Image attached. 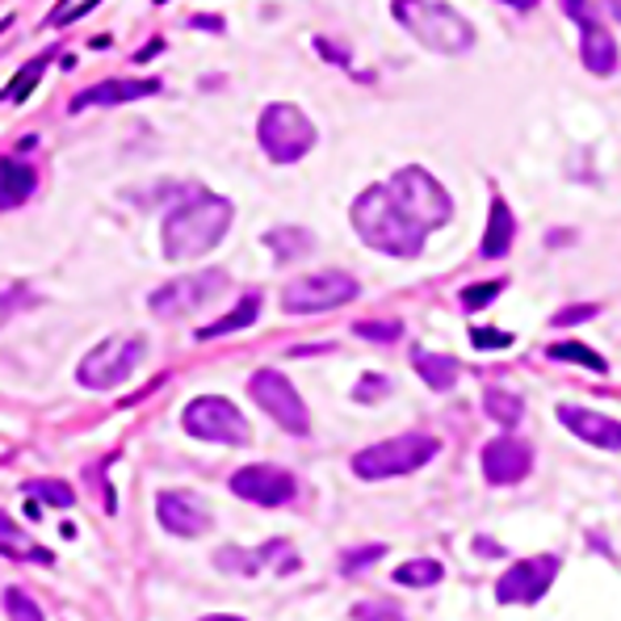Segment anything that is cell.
Wrapping results in <instances>:
<instances>
[{
	"label": "cell",
	"mask_w": 621,
	"mask_h": 621,
	"mask_svg": "<svg viewBox=\"0 0 621 621\" xmlns=\"http://www.w3.org/2000/svg\"><path fill=\"white\" fill-rule=\"evenodd\" d=\"M231 202L219 193H189L181 207L165 219V256L168 261H193V256H207L223 244V235L231 228Z\"/></svg>",
	"instance_id": "obj_1"
},
{
	"label": "cell",
	"mask_w": 621,
	"mask_h": 621,
	"mask_svg": "<svg viewBox=\"0 0 621 621\" xmlns=\"http://www.w3.org/2000/svg\"><path fill=\"white\" fill-rule=\"evenodd\" d=\"M352 228L357 235L370 244L373 252H387V256H399V261H415L424 252V240L429 231H420L394 207V198L387 193V186H370L357 202H352Z\"/></svg>",
	"instance_id": "obj_2"
},
{
	"label": "cell",
	"mask_w": 621,
	"mask_h": 621,
	"mask_svg": "<svg viewBox=\"0 0 621 621\" xmlns=\"http://www.w3.org/2000/svg\"><path fill=\"white\" fill-rule=\"evenodd\" d=\"M394 18L412 30L415 42H424L436 55H462L475 46V30L450 4H433V0H399L391 9Z\"/></svg>",
	"instance_id": "obj_3"
},
{
	"label": "cell",
	"mask_w": 621,
	"mask_h": 621,
	"mask_svg": "<svg viewBox=\"0 0 621 621\" xmlns=\"http://www.w3.org/2000/svg\"><path fill=\"white\" fill-rule=\"evenodd\" d=\"M387 193L394 198V207L403 210L408 219H412L420 231H436L450 223V214H454V202H450V193L445 186L436 181L429 168H399L391 181H387Z\"/></svg>",
	"instance_id": "obj_4"
},
{
	"label": "cell",
	"mask_w": 621,
	"mask_h": 621,
	"mask_svg": "<svg viewBox=\"0 0 621 621\" xmlns=\"http://www.w3.org/2000/svg\"><path fill=\"white\" fill-rule=\"evenodd\" d=\"M441 454V441L433 433H403L391 441H378L370 450L352 454V475L357 478H394L412 475L424 462H433Z\"/></svg>",
	"instance_id": "obj_5"
},
{
	"label": "cell",
	"mask_w": 621,
	"mask_h": 621,
	"mask_svg": "<svg viewBox=\"0 0 621 621\" xmlns=\"http://www.w3.org/2000/svg\"><path fill=\"white\" fill-rule=\"evenodd\" d=\"M256 139L270 151V160H277V165H298L310 147H315L319 135H315V126H310V118L298 105L273 102L265 105V114L256 123Z\"/></svg>",
	"instance_id": "obj_6"
},
{
	"label": "cell",
	"mask_w": 621,
	"mask_h": 621,
	"mask_svg": "<svg viewBox=\"0 0 621 621\" xmlns=\"http://www.w3.org/2000/svg\"><path fill=\"white\" fill-rule=\"evenodd\" d=\"M144 357H147L144 336H109V340H102L97 349L84 357L76 378H81V387H88V391H114V387H123L126 378L139 370Z\"/></svg>",
	"instance_id": "obj_7"
},
{
	"label": "cell",
	"mask_w": 621,
	"mask_h": 621,
	"mask_svg": "<svg viewBox=\"0 0 621 621\" xmlns=\"http://www.w3.org/2000/svg\"><path fill=\"white\" fill-rule=\"evenodd\" d=\"M181 424L198 441H219V445H249L252 441V424L223 394H198L181 415Z\"/></svg>",
	"instance_id": "obj_8"
},
{
	"label": "cell",
	"mask_w": 621,
	"mask_h": 621,
	"mask_svg": "<svg viewBox=\"0 0 621 621\" xmlns=\"http://www.w3.org/2000/svg\"><path fill=\"white\" fill-rule=\"evenodd\" d=\"M249 394L256 399V408L270 415L277 429H286L294 436L310 433V412L303 403V394L294 391V382L282 370H256L249 378Z\"/></svg>",
	"instance_id": "obj_9"
},
{
	"label": "cell",
	"mask_w": 621,
	"mask_h": 621,
	"mask_svg": "<svg viewBox=\"0 0 621 621\" xmlns=\"http://www.w3.org/2000/svg\"><path fill=\"white\" fill-rule=\"evenodd\" d=\"M357 277L352 273H340V270H324V273H307V277H298L291 282L286 291H282V310H291V315H319V310H336L352 303L357 298Z\"/></svg>",
	"instance_id": "obj_10"
},
{
	"label": "cell",
	"mask_w": 621,
	"mask_h": 621,
	"mask_svg": "<svg viewBox=\"0 0 621 621\" xmlns=\"http://www.w3.org/2000/svg\"><path fill=\"white\" fill-rule=\"evenodd\" d=\"M223 291H228V273L202 270V273H189V277H177V282L160 286V291L147 298V307H151L156 319H186L193 310L210 307Z\"/></svg>",
	"instance_id": "obj_11"
},
{
	"label": "cell",
	"mask_w": 621,
	"mask_h": 621,
	"mask_svg": "<svg viewBox=\"0 0 621 621\" xmlns=\"http://www.w3.org/2000/svg\"><path fill=\"white\" fill-rule=\"evenodd\" d=\"M559 576V559L555 555H538V559L513 562L496 580V601L499 604H538L550 583Z\"/></svg>",
	"instance_id": "obj_12"
},
{
	"label": "cell",
	"mask_w": 621,
	"mask_h": 621,
	"mask_svg": "<svg viewBox=\"0 0 621 621\" xmlns=\"http://www.w3.org/2000/svg\"><path fill=\"white\" fill-rule=\"evenodd\" d=\"M562 13L580 21L583 67H588L592 76H613L621 55H618V42H613V34H609V30L601 25V18H597V9H592V4H580V0H567V4H562Z\"/></svg>",
	"instance_id": "obj_13"
},
{
	"label": "cell",
	"mask_w": 621,
	"mask_h": 621,
	"mask_svg": "<svg viewBox=\"0 0 621 621\" xmlns=\"http://www.w3.org/2000/svg\"><path fill=\"white\" fill-rule=\"evenodd\" d=\"M231 492L240 499H249V504H261V508H282V504H291L298 496V483H294L291 471L256 462V466H244V471L231 475Z\"/></svg>",
	"instance_id": "obj_14"
},
{
	"label": "cell",
	"mask_w": 621,
	"mask_h": 621,
	"mask_svg": "<svg viewBox=\"0 0 621 621\" xmlns=\"http://www.w3.org/2000/svg\"><path fill=\"white\" fill-rule=\"evenodd\" d=\"M156 517H160V525H165L168 534H177V538H202L210 525H214L207 499L198 496V492H160Z\"/></svg>",
	"instance_id": "obj_15"
},
{
	"label": "cell",
	"mask_w": 621,
	"mask_h": 621,
	"mask_svg": "<svg viewBox=\"0 0 621 621\" xmlns=\"http://www.w3.org/2000/svg\"><path fill=\"white\" fill-rule=\"evenodd\" d=\"M534 471V450L517 441V436H496L483 445V478L496 483V487H513L520 478Z\"/></svg>",
	"instance_id": "obj_16"
},
{
	"label": "cell",
	"mask_w": 621,
	"mask_h": 621,
	"mask_svg": "<svg viewBox=\"0 0 621 621\" xmlns=\"http://www.w3.org/2000/svg\"><path fill=\"white\" fill-rule=\"evenodd\" d=\"M555 415H559L562 429H571L588 445H597V450H621V420H609V415L576 408V403H559Z\"/></svg>",
	"instance_id": "obj_17"
},
{
	"label": "cell",
	"mask_w": 621,
	"mask_h": 621,
	"mask_svg": "<svg viewBox=\"0 0 621 621\" xmlns=\"http://www.w3.org/2000/svg\"><path fill=\"white\" fill-rule=\"evenodd\" d=\"M160 93V81H102L93 88H84L72 97V114H84V109H102V105H126L139 102V97H151Z\"/></svg>",
	"instance_id": "obj_18"
},
{
	"label": "cell",
	"mask_w": 621,
	"mask_h": 621,
	"mask_svg": "<svg viewBox=\"0 0 621 621\" xmlns=\"http://www.w3.org/2000/svg\"><path fill=\"white\" fill-rule=\"evenodd\" d=\"M265 559H294V550L286 541H265V546H256V550H240V546H223L214 562H219V571H231V576H256Z\"/></svg>",
	"instance_id": "obj_19"
},
{
	"label": "cell",
	"mask_w": 621,
	"mask_h": 621,
	"mask_svg": "<svg viewBox=\"0 0 621 621\" xmlns=\"http://www.w3.org/2000/svg\"><path fill=\"white\" fill-rule=\"evenodd\" d=\"M34 189H39V168L18 160V156L0 160V210L25 207Z\"/></svg>",
	"instance_id": "obj_20"
},
{
	"label": "cell",
	"mask_w": 621,
	"mask_h": 621,
	"mask_svg": "<svg viewBox=\"0 0 621 621\" xmlns=\"http://www.w3.org/2000/svg\"><path fill=\"white\" fill-rule=\"evenodd\" d=\"M513 240H517V219H513L508 202L496 193V198H492V214H487V231H483L478 252H483L487 261H499V256H508Z\"/></svg>",
	"instance_id": "obj_21"
},
{
	"label": "cell",
	"mask_w": 621,
	"mask_h": 621,
	"mask_svg": "<svg viewBox=\"0 0 621 621\" xmlns=\"http://www.w3.org/2000/svg\"><path fill=\"white\" fill-rule=\"evenodd\" d=\"M256 315H261V294L249 291L235 307L228 310V315H223V319H214L210 328H198V340H214V336H231V331H240V328H252Z\"/></svg>",
	"instance_id": "obj_22"
},
{
	"label": "cell",
	"mask_w": 621,
	"mask_h": 621,
	"mask_svg": "<svg viewBox=\"0 0 621 621\" xmlns=\"http://www.w3.org/2000/svg\"><path fill=\"white\" fill-rule=\"evenodd\" d=\"M412 366L415 373L433 387V391H450L457 382V361L445 357V352H429V349H412Z\"/></svg>",
	"instance_id": "obj_23"
},
{
	"label": "cell",
	"mask_w": 621,
	"mask_h": 621,
	"mask_svg": "<svg viewBox=\"0 0 621 621\" xmlns=\"http://www.w3.org/2000/svg\"><path fill=\"white\" fill-rule=\"evenodd\" d=\"M265 249H273V256L286 265V261H298L315 249V235L307 228H273L265 231Z\"/></svg>",
	"instance_id": "obj_24"
},
{
	"label": "cell",
	"mask_w": 621,
	"mask_h": 621,
	"mask_svg": "<svg viewBox=\"0 0 621 621\" xmlns=\"http://www.w3.org/2000/svg\"><path fill=\"white\" fill-rule=\"evenodd\" d=\"M0 555H13V559H30V562H55L51 550H42L39 541H30L18 525H9V517L0 513Z\"/></svg>",
	"instance_id": "obj_25"
},
{
	"label": "cell",
	"mask_w": 621,
	"mask_h": 621,
	"mask_svg": "<svg viewBox=\"0 0 621 621\" xmlns=\"http://www.w3.org/2000/svg\"><path fill=\"white\" fill-rule=\"evenodd\" d=\"M483 412L496 420L499 429H517L520 415H525V403H520V394L513 391H499V387H492V391L483 394Z\"/></svg>",
	"instance_id": "obj_26"
},
{
	"label": "cell",
	"mask_w": 621,
	"mask_h": 621,
	"mask_svg": "<svg viewBox=\"0 0 621 621\" xmlns=\"http://www.w3.org/2000/svg\"><path fill=\"white\" fill-rule=\"evenodd\" d=\"M550 361H571V366H583V370H597V373H609V361H604L597 349H588L580 340H562V345H550L546 349Z\"/></svg>",
	"instance_id": "obj_27"
},
{
	"label": "cell",
	"mask_w": 621,
	"mask_h": 621,
	"mask_svg": "<svg viewBox=\"0 0 621 621\" xmlns=\"http://www.w3.org/2000/svg\"><path fill=\"white\" fill-rule=\"evenodd\" d=\"M441 576H445V567L436 559H412L403 567H394V583L399 588H433V583H441Z\"/></svg>",
	"instance_id": "obj_28"
},
{
	"label": "cell",
	"mask_w": 621,
	"mask_h": 621,
	"mask_svg": "<svg viewBox=\"0 0 621 621\" xmlns=\"http://www.w3.org/2000/svg\"><path fill=\"white\" fill-rule=\"evenodd\" d=\"M21 492L42 499V504H51V508H72V504H76V492H72L63 478H30Z\"/></svg>",
	"instance_id": "obj_29"
},
{
	"label": "cell",
	"mask_w": 621,
	"mask_h": 621,
	"mask_svg": "<svg viewBox=\"0 0 621 621\" xmlns=\"http://www.w3.org/2000/svg\"><path fill=\"white\" fill-rule=\"evenodd\" d=\"M42 72H46V60H30V63H25L18 76L9 81V88H4V102H25V97L34 93V84L42 81Z\"/></svg>",
	"instance_id": "obj_30"
},
{
	"label": "cell",
	"mask_w": 621,
	"mask_h": 621,
	"mask_svg": "<svg viewBox=\"0 0 621 621\" xmlns=\"http://www.w3.org/2000/svg\"><path fill=\"white\" fill-rule=\"evenodd\" d=\"M352 331L361 336V340H373V345H394L399 336H403V324L399 319H361V324H352Z\"/></svg>",
	"instance_id": "obj_31"
},
{
	"label": "cell",
	"mask_w": 621,
	"mask_h": 621,
	"mask_svg": "<svg viewBox=\"0 0 621 621\" xmlns=\"http://www.w3.org/2000/svg\"><path fill=\"white\" fill-rule=\"evenodd\" d=\"M4 613H9V621H46L42 618V609L21 588H4Z\"/></svg>",
	"instance_id": "obj_32"
},
{
	"label": "cell",
	"mask_w": 621,
	"mask_h": 621,
	"mask_svg": "<svg viewBox=\"0 0 621 621\" xmlns=\"http://www.w3.org/2000/svg\"><path fill=\"white\" fill-rule=\"evenodd\" d=\"M387 394H391V378H387V373H361L357 387H352V399H357V403H378V399H387Z\"/></svg>",
	"instance_id": "obj_33"
},
{
	"label": "cell",
	"mask_w": 621,
	"mask_h": 621,
	"mask_svg": "<svg viewBox=\"0 0 621 621\" xmlns=\"http://www.w3.org/2000/svg\"><path fill=\"white\" fill-rule=\"evenodd\" d=\"M352 621H408L394 601H361L352 604Z\"/></svg>",
	"instance_id": "obj_34"
},
{
	"label": "cell",
	"mask_w": 621,
	"mask_h": 621,
	"mask_svg": "<svg viewBox=\"0 0 621 621\" xmlns=\"http://www.w3.org/2000/svg\"><path fill=\"white\" fill-rule=\"evenodd\" d=\"M508 282H475V286H466L462 291V310H478L487 307V303H496V294L504 291Z\"/></svg>",
	"instance_id": "obj_35"
},
{
	"label": "cell",
	"mask_w": 621,
	"mask_h": 621,
	"mask_svg": "<svg viewBox=\"0 0 621 621\" xmlns=\"http://www.w3.org/2000/svg\"><path fill=\"white\" fill-rule=\"evenodd\" d=\"M382 555H387V546H378V541H373V546H361V550H345L340 571H345V576H357V571H366V567H370L373 559H382Z\"/></svg>",
	"instance_id": "obj_36"
},
{
	"label": "cell",
	"mask_w": 621,
	"mask_h": 621,
	"mask_svg": "<svg viewBox=\"0 0 621 621\" xmlns=\"http://www.w3.org/2000/svg\"><path fill=\"white\" fill-rule=\"evenodd\" d=\"M93 13V0H76V4H55L51 9V18H46V25H67V21H81Z\"/></svg>",
	"instance_id": "obj_37"
},
{
	"label": "cell",
	"mask_w": 621,
	"mask_h": 621,
	"mask_svg": "<svg viewBox=\"0 0 621 621\" xmlns=\"http://www.w3.org/2000/svg\"><path fill=\"white\" fill-rule=\"evenodd\" d=\"M471 345H475V349H508V345H513V331L475 328L471 331Z\"/></svg>",
	"instance_id": "obj_38"
},
{
	"label": "cell",
	"mask_w": 621,
	"mask_h": 621,
	"mask_svg": "<svg viewBox=\"0 0 621 621\" xmlns=\"http://www.w3.org/2000/svg\"><path fill=\"white\" fill-rule=\"evenodd\" d=\"M597 303H583V307H567L555 315V328H571V324H583V319H597Z\"/></svg>",
	"instance_id": "obj_39"
},
{
	"label": "cell",
	"mask_w": 621,
	"mask_h": 621,
	"mask_svg": "<svg viewBox=\"0 0 621 621\" xmlns=\"http://www.w3.org/2000/svg\"><path fill=\"white\" fill-rule=\"evenodd\" d=\"M475 550L478 555H504V546H499V541H487V538H478Z\"/></svg>",
	"instance_id": "obj_40"
},
{
	"label": "cell",
	"mask_w": 621,
	"mask_h": 621,
	"mask_svg": "<svg viewBox=\"0 0 621 621\" xmlns=\"http://www.w3.org/2000/svg\"><path fill=\"white\" fill-rule=\"evenodd\" d=\"M202 621H244V618H231V613H214V618H202Z\"/></svg>",
	"instance_id": "obj_41"
},
{
	"label": "cell",
	"mask_w": 621,
	"mask_h": 621,
	"mask_svg": "<svg viewBox=\"0 0 621 621\" xmlns=\"http://www.w3.org/2000/svg\"><path fill=\"white\" fill-rule=\"evenodd\" d=\"M609 13H613V18L621 21V0H613V4H609Z\"/></svg>",
	"instance_id": "obj_42"
}]
</instances>
